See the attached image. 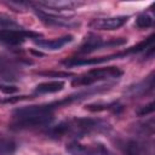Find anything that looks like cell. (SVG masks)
<instances>
[{
  "label": "cell",
  "instance_id": "obj_16",
  "mask_svg": "<svg viewBox=\"0 0 155 155\" xmlns=\"http://www.w3.org/2000/svg\"><path fill=\"white\" fill-rule=\"evenodd\" d=\"M17 149L16 143L5 137H0V155H12Z\"/></svg>",
  "mask_w": 155,
  "mask_h": 155
},
{
  "label": "cell",
  "instance_id": "obj_18",
  "mask_svg": "<svg viewBox=\"0 0 155 155\" xmlns=\"http://www.w3.org/2000/svg\"><path fill=\"white\" fill-rule=\"evenodd\" d=\"M38 75L42 76H50V78H67L71 76V73H63V71H38Z\"/></svg>",
  "mask_w": 155,
  "mask_h": 155
},
{
  "label": "cell",
  "instance_id": "obj_20",
  "mask_svg": "<svg viewBox=\"0 0 155 155\" xmlns=\"http://www.w3.org/2000/svg\"><path fill=\"white\" fill-rule=\"evenodd\" d=\"M0 91L6 93V94H12V93H16L18 91V87H16L13 85H2V84H0Z\"/></svg>",
  "mask_w": 155,
  "mask_h": 155
},
{
  "label": "cell",
  "instance_id": "obj_4",
  "mask_svg": "<svg viewBox=\"0 0 155 155\" xmlns=\"http://www.w3.org/2000/svg\"><path fill=\"white\" fill-rule=\"evenodd\" d=\"M125 38H117V39H108L103 40L101 36L96 35H88L85 40V42L80 46L78 53H91L97 50H101L103 47H113V46H121L126 44Z\"/></svg>",
  "mask_w": 155,
  "mask_h": 155
},
{
  "label": "cell",
  "instance_id": "obj_17",
  "mask_svg": "<svg viewBox=\"0 0 155 155\" xmlns=\"http://www.w3.org/2000/svg\"><path fill=\"white\" fill-rule=\"evenodd\" d=\"M154 24V19L153 17L149 15V13H140L137 19H136V25L139 28V29H147V28H150L151 25Z\"/></svg>",
  "mask_w": 155,
  "mask_h": 155
},
{
  "label": "cell",
  "instance_id": "obj_12",
  "mask_svg": "<svg viewBox=\"0 0 155 155\" xmlns=\"http://www.w3.org/2000/svg\"><path fill=\"white\" fill-rule=\"evenodd\" d=\"M86 110L92 111V113H99V111H104V110H111L116 114H119L124 107L119 103V102H96V103H90L85 107Z\"/></svg>",
  "mask_w": 155,
  "mask_h": 155
},
{
  "label": "cell",
  "instance_id": "obj_10",
  "mask_svg": "<svg viewBox=\"0 0 155 155\" xmlns=\"http://www.w3.org/2000/svg\"><path fill=\"white\" fill-rule=\"evenodd\" d=\"M71 41H73L71 35H64V36L56 38V39H52V40H45V39L34 40L36 46H39L40 48H44V50H50V51L61 50L63 46H65L67 44H69Z\"/></svg>",
  "mask_w": 155,
  "mask_h": 155
},
{
  "label": "cell",
  "instance_id": "obj_14",
  "mask_svg": "<svg viewBox=\"0 0 155 155\" xmlns=\"http://www.w3.org/2000/svg\"><path fill=\"white\" fill-rule=\"evenodd\" d=\"M65 149L70 155H97L94 147H88V145L81 144L76 140L68 143Z\"/></svg>",
  "mask_w": 155,
  "mask_h": 155
},
{
  "label": "cell",
  "instance_id": "obj_2",
  "mask_svg": "<svg viewBox=\"0 0 155 155\" xmlns=\"http://www.w3.org/2000/svg\"><path fill=\"white\" fill-rule=\"evenodd\" d=\"M67 121V136L81 138L90 133H101L110 130L109 122L102 119L74 117Z\"/></svg>",
  "mask_w": 155,
  "mask_h": 155
},
{
  "label": "cell",
  "instance_id": "obj_13",
  "mask_svg": "<svg viewBox=\"0 0 155 155\" xmlns=\"http://www.w3.org/2000/svg\"><path fill=\"white\" fill-rule=\"evenodd\" d=\"M64 88V81L62 80H52V81H46V82H41L39 84L35 90L34 93L35 94H45V93H54V92H59Z\"/></svg>",
  "mask_w": 155,
  "mask_h": 155
},
{
  "label": "cell",
  "instance_id": "obj_19",
  "mask_svg": "<svg viewBox=\"0 0 155 155\" xmlns=\"http://www.w3.org/2000/svg\"><path fill=\"white\" fill-rule=\"evenodd\" d=\"M154 111V102H150V103H148L147 105H143L140 109H138L137 110V115H139V116H145V115H148V114H151Z\"/></svg>",
  "mask_w": 155,
  "mask_h": 155
},
{
  "label": "cell",
  "instance_id": "obj_5",
  "mask_svg": "<svg viewBox=\"0 0 155 155\" xmlns=\"http://www.w3.org/2000/svg\"><path fill=\"white\" fill-rule=\"evenodd\" d=\"M40 36H41V34L35 33V31H30V30H25L23 28L0 30V41L4 44H7V45H12V46L24 42V40L28 38L36 40Z\"/></svg>",
  "mask_w": 155,
  "mask_h": 155
},
{
  "label": "cell",
  "instance_id": "obj_3",
  "mask_svg": "<svg viewBox=\"0 0 155 155\" xmlns=\"http://www.w3.org/2000/svg\"><path fill=\"white\" fill-rule=\"evenodd\" d=\"M122 75V70L117 67H107V68H96L91 69L87 73L75 78L71 81L73 86H90L94 82L109 80V79H117Z\"/></svg>",
  "mask_w": 155,
  "mask_h": 155
},
{
  "label": "cell",
  "instance_id": "obj_6",
  "mask_svg": "<svg viewBox=\"0 0 155 155\" xmlns=\"http://www.w3.org/2000/svg\"><path fill=\"white\" fill-rule=\"evenodd\" d=\"M34 12L39 17V19L42 23H45L46 25H51V27H68V28L79 25V22H75L70 17L58 16L56 13L47 12V11H45V10H42L40 7H36V6H34Z\"/></svg>",
  "mask_w": 155,
  "mask_h": 155
},
{
  "label": "cell",
  "instance_id": "obj_11",
  "mask_svg": "<svg viewBox=\"0 0 155 155\" xmlns=\"http://www.w3.org/2000/svg\"><path fill=\"white\" fill-rule=\"evenodd\" d=\"M154 88V73H151L147 79H144L143 81L133 85V86H130L128 90H127V93L132 97L134 96H143V94H147L149 92H151Z\"/></svg>",
  "mask_w": 155,
  "mask_h": 155
},
{
  "label": "cell",
  "instance_id": "obj_1",
  "mask_svg": "<svg viewBox=\"0 0 155 155\" xmlns=\"http://www.w3.org/2000/svg\"><path fill=\"white\" fill-rule=\"evenodd\" d=\"M56 109L57 108L53 102L40 105L17 108L12 111L13 121L11 124V127L15 130H27L50 125L53 120V113Z\"/></svg>",
  "mask_w": 155,
  "mask_h": 155
},
{
  "label": "cell",
  "instance_id": "obj_8",
  "mask_svg": "<svg viewBox=\"0 0 155 155\" xmlns=\"http://www.w3.org/2000/svg\"><path fill=\"white\" fill-rule=\"evenodd\" d=\"M127 52H121V53H114L109 56H103V57H94V58H68L64 59L62 63L67 67H76V65H93V64H101L115 58H120L126 56Z\"/></svg>",
  "mask_w": 155,
  "mask_h": 155
},
{
  "label": "cell",
  "instance_id": "obj_7",
  "mask_svg": "<svg viewBox=\"0 0 155 155\" xmlns=\"http://www.w3.org/2000/svg\"><path fill=\"white\" fill-rule=\"evenodd\" d=\"M127 21H128V16L96 18L90 23V27L96 30H115V29L121 28Z\"/></svg>",
  "mask_w": 155,
  "mask_h": 155
},
{
  "label": "cell",
  "instance_id": "obj_21",
  "mask_svg": "<svg viewBox=\"0 0 155 155\" xmlns=\"http://www.w3.org/2000/svg\"><path fill=\"white\" fill-rule=\"evenodd\" d=\"M28 98H31V97H29V96H16V97H8V98H5V99H1V103H16V102L24 101V99H28Z\"/></svg>",
  "mask_w": 155,
  "mask_h": 155
},
{
  "label": "cell",
  "instance_id": "obj_9",
  "mask_svg": "<svg viewBox=\"0 0 155 155\" xmlns=\"http://www.w3.org/2000/svg\"><path fill=\"white\" fill-rule=\"evenodd\" d=\"M36 5L41 8L44 7V8H51L53 11H64L82 6L84 2L73 1V0H44V1H38Z\"/></svg>",
  "mask_w": 155,
  "mask_h": 155
},
{
  "label": "cell",
  "instance_id": "obj_15",
  "mask_svg": "<svg viewBox=\"0 0 155 155\" xmlns=\"http://www.w3.org/2000/svg\"><path fill=\"white\" fill-rule=\"evenodd\" d=\"M125 153H126V155H147L145 148L136 140H130L126 143Z\"/></svg>",
  "mask_w": 155,
  "mask_h": 155
}]
</instances>
